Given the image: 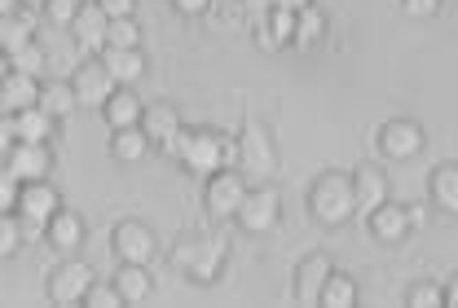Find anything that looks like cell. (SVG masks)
I'll use <instances>...</instances> for the list:
<instances>
[{"label":"cell","instance_id":"cell-1","mask_svg":"<svg viewBox=\"0 0 458 308\" xmlns=\"http://www.w3.org/2000/svg\"><path fill=\"white\" fill-rule=\"evenodd\" d=\"M172 159L194 177H212L221 168H238V137L229 141L216 128H181V137L172 146Z\"/></svg>","mask_w":458,"mask_h":308},{"label":"cell","instance_id":"cell-2","mask_svg":"<svg viewBox=\"0 0 458 308\" xmlns=\"http://www.w3.org/2000/svg\"><path fill=\"white\" fill-rule=\"evenodd\" d=\"M172 260H176V269H181V273H185L190 282H199V287H212V282H221V273H225L229 234L181 238V243L172 246Z\"/></svg>","mask_w":458,"mask_h":308},{"label":"cell","instance_id":"cell-3","mask_svg":"<svg viewBox=\"0 0 458 308\" xmlns=\"http://www.w3.org/2000/svg\"><path fill=\"white\" fill-rule=\"evenodd\" d=\"M357 207L361 203H357V189H352V172H322L318 181L309 185V212L327 229L348 225Z\"/></svg>","mask_w":458,"mask_h":308},{"label":"cell","instance_id":"cell-4","mask_svg":"<svg viewBox=\"0 0 458 308\" xmlns=\"http://www.w3.org/2000/svg\"><path fill=\"white\" fill-rule=\"evenodd\" d=\"M247 172L242 168H221V172H212V177H203V207H208V216L216 221V225H225L238 216V207H242V198H247Z\"/></svg>","mask_w":458,"mask_h":308},{"label":"cell","instance_id":"cell-5","mask_svg":"<svg viewBox=\"0 0 458 308\" xmlns=\"http://www.w3.org/2000/svg\"><path fill=\"white\" fill-rule=\"evenodd\" d=\"M233 221H238L247 234H274V229L283 225V194H278L274 185L247 189V198H242V207H238Z\"/></svg>","mask_w":458,"mask_h":308},{"label":"cell","instance_id":"cell-6","mask_svg":"<svg viewBox=\"0 0 458 308\" xmlns=\"http://www.w3.org/2000/svg\"><path fill=\"white\" fill-rule=\"evenodd\" d=\"M238 168L247 177H274L278 168V150H274V137L265 132V123L247 120L238 132Z\"/></svg>","mask_w":458,"mask_h":308},{"label":"cell","instance_id":"cell-7","mask_svg":"<svg viewBox=\"0 0 458 308\" xmlns=\"http://www.w3.org/2000/svg\"><path fill=\"white\" fill-rule=\"evenodd\" d=\"M66 31H71V40H75V49L84 58H102L106 45H111V13L98 0L93 4H80V13H75V22Z\"/></svg>","mask_w":458,"mask_h":308},{"label":"cell","instance_id":"cell-8","mask_svg":"<svg viewBox=\"0 0 458 308\" xmlns=\"http://www.w3.org/2000/svg\"><path fill=\"white\" fill-rule=\"evenodd\" d=\"M419 221H423L419 207H405V203H397V198H384L379 207L366 212V234H375L379 243H401Z\"/></svg>","mask_w":458,"mask_h":308},{"label":"cell","instance_id":"cell-9","mask_svg":"<svg viewBox=\"0 0 458 308\" xmlns=\"http://www.w3.org/2000/svg\"><path fill=\"white\" fill-rule=\"evenodd\" d=\"M111 251L119 264H150L155 251H159V238L141 221H119L111 229Z\"/></svg>","mask_w":458,"mask_h":308},{"label":"cell","instance_id":"cell-10","mask_svg":"<svg viewBox=\"0 0 458 308\" xmlns=\"http://www.w3.org/2000/svg\"><path fill=\"white\" fill-rule=\"evenodd\" d=\"M379 154L384 159H393V163H405V159H414L423 146H428V137H423V123L410 120V115H401V120H388L379 128Z\"/></svg>","mask_w":458,"mask_h":308},{"label":"cell","instance_id":"cell-11","mask_svg":"<svg viewBox=\"0 0 458 308\" xmlns=\"http://www.w3.org/2000/svg\"><path fill=\"white\" fill-rule=\"evenodd\" d=\"M18 185L27 181H45L49 168H54V154H49V141H13V150L4 154L0 163Z\"/></svg>","mask_w":458,"mask_h":308},{"label":"cell","instance_id":"cell-12","mask_svg":"<svg viewBox=\"0 0 458 308\" xmlns=\"http://www.w3.org/2000/svg\"><path fill=\"white\" fill-rule=\"evenodd\" d=\"M71 88H75V97H80V106H106V97H111L114 88V75L106 71V62L102 58H84L75 66V75H71Z\"/></svg>","mask_w":458,"mask_h":308},{"label":"cell","instance_id":"cell-13","mask_svg":"<svg viewBox=\"0 0 458 308\" xmlns=\"http://www.w3.org/2000/svg\"><path fill=\"white\" fill-rule=\"evenodd\" d=\"M331 273H335V260H331L327 251H309V255L295 264V282H291L295 304H322V287H327Z\"/></svg>","mask_w":458,"mask_h":308},{"label":"cell","instance_id":"cell-14","mask_svg":"<svg viewBox=\"0 0 458 308\" xmlns=\"http://www.w3.org/2000/svg\"><path fill=\"white\" fill-rule=\"evenodd\" d=\"M93 287V269L84 264V260H66V264H57L54 273H49V304H84V291Z\"/></svg>","mask_w":458,"mask_h":308},{"label":"cell","instance_id":"cell-15","mask_svg":"<svg viewBox=\"0 0 458 308\" xmlns=\"http://www.w3.org/2000/svg\"><path fill=\"white\" fill-rule=\"evenodd\" d=\"M40 102V75H27V71H4L0 75V111L4 115H18V111H27V106H36Z\"/></svg>","mask_w":458,"mask_h":308},{"label":"cell","instance_id":"cell-16","mask_svg":"<svg viewBox=\"0 0 458 308\" xmlns=\"http://www.w3.org/2000/svg\"><path fill=\"white\" fill-rule=\"evenodd\" d=\"M54 212H62V194L49 185V177H45V181H27L22 189H18V216L49 225Z\"/></svg>","mask_w":458,"mask_h":308},{"label":"cell","instance_id":"cell-17","mask_svg":"<svg viewBox=\"0 0 458 308\" xmlns=\"http://www.w3.org/2000/svg\"><path fill=\"white\" fill-rule=\"evenodd\" d=\"M141 128L150 132V141L159 146V150H168L176 146V137H181V115H176V106H168V102H155V106H146V115H141Z\"/></svg>","mask_w":458,"mask_h":308},{"label":"cell","instance_id":"cell-18","mask_svg":"<svg viewBox=\"0 0 458 308\" xmlns=\"http://www.w3.org/2000/svg\"><path fill=\"white\" fill-rule=\"evenodd\" d=\"M36 18H40V13H36L31 4H18L13 13H4V18H0V54H9V49L36 40V27H40Z\"/></svg>","mask_w":458,"mask_h":308},{"label":"cell","instance_id":"cell-19","mask_svg":"<svg viewBox=\"0 0 458 308\" xmlns=\"http://www.w3.org/2000/svg\"><path fill=\"white\" fill-rule=\"evenodd\" d=\"M352 189H357V203L370 212V207H379L388 198V172L379 163H357L352 168Z\"/></svg>","mask_w":458,"mask_h":308},{"label":"cell","instance_id":"cell-20","mask_svg":"<svg viewBox=\"0 0 458 308\" xmlns=\"http://www.w3.org/2000/svg\"><path fill=\"white\" fill-rule=\"evenodd\" d=\"M114 287H119L123 304H146V300L155 296V278H150V269H146V264H119Z\"/></svg>","mask_w":458,"mask_h":308},{"label":"cell","instance_id":"cell-21","mask_svg":"<svg viewBox=\"0 0 458 308\" xmlns=\"http://www.w3.org/2000/svg\"><path fill=\"white\" fill-rule=\"evenodd\" d=\"M102 115H106L111 128H132V123H141V115H146V102L137 93H128V84H119L111 97H106Z\"/></svg>","mask_w":458,"mask_h":308},{"label":"cell","instance_id":"cell-22","mask_svg":"<svg viewBox=\"0 0 458 308\" xmlns=\"http://www.w3.org/2000/svg\"><path fill=\"white\" fill-rule=\"evenodd\" d=\"M150 146H155V141H150V132H146L141 123H132V128H114L111 132V159L114 163H137V159H146Z\"/></svg>","mask_w":458,"mask_h":308},{"label":"cell","instance_id":"cell-23","mask_svg":"<svg viewBox=\"0 0 458 308\" xmlns=\"http://www.w3.org/2000/svg\"><path fill=\"white\" fill-rule=\"evenodd\" d=\"M45 243L54 246V251H75V246L84 243V221L75 216V212H54V221L45 225Z\"/></svg>","mask_w":458,"mask_h":308},{"label":"cell","instance_id":"cell-24","mask_svg":"<svg viewBox=\"0 0 458 308\" xmlns=\"http://www.w3.org/2000/svg\"><path fill=\"white\" fill-rule=\"evenodd\" d=\"M54 115L40 111V106H27L18 115H9V128H13V141H49L54 137Z\"/></svg>","mask_w":458,"mask_h":308},{"label":"cell","instance_id":"cell-25","mask_svg":"<svg viewBox=\"0 0 458 308\" xmlns=\"http://www.w3.org/2000/svg\"><path fill=\"white\" fill-rule=\"evenodd\" d=\"M102 62H106V71L114 75V84H137V79L146 75V58H141V49H114V45H106Z\"/></svg>","mask_w":458,"mask_h":308},{"label":"cell","instance_id":"cell-26","mask_svg":"<svg viewBox=\"0 0 458 308\" xmlns=\"http://www.w3.org/2000/svg\"><path fill=\"white\" fill-rule=\"evenodd\" d=\"M428 194L441 212H458V163H441L428 177Z\"/></svg>","mask_w":458,"mask_h":308},{"label":"cell","instance_id":"cell-27","mask_svg":"<svg viewBox=\"0 0 458 308\" xmlns=\"http://www.w3.org/2000/svg\"><path fill=\"white\" fill-rule=\"evenodd\" d=\"M36 106L49 111L54 120H66V115L80 106V97H75L71 79H49V84H40V102H36Z\"/></svg>","mask_w":458,"mask_h":308},{"label":"cell","instance_id":"cell-28","mask_svg":"<svg viewBox=\"0 0 458 308\" xmlns=\"http://www.w3.org/2000/svg\"><path fill=\"white\" fill-rule=\"evenodd\" d=\"M327 36V13L318 9V4H304L300 13H295V49H313L318 40Z\"/></svg>","mask_w":458,"mask_h":308},{"label":"cell","instance_id":"cell-29","mask_svg":"<svg viewBox=\"0 0 458 308\" xmlns=\"http://www.w3.org/2000/svg\"><path fill=\"white\" fill-rule=\"evenodd\" d=\"M322 304L327 308H352L357 304V282L335 269V273L327 278V287H322Z\"/></svg>","mask_w":458,"mask_h":308},{"label":"cell","instance_id":"cell-30","mask_svg":"<svg viewBox=\"0 0 458 308\" xmlns=\"http://www.w3.org/2000/svg\"><path fill=\"white\" fill-rule=\"evenodd\" d=\"M4 62L13 66V71H27V75H40L45 71V49L36 45V40H27V45H18V49H9Z\"/></svg>","mask_w":458,"mask_h":308},{"label":"cell","instance_id":"cell-31","mask_svg":"<svg viewBox=\"0 0 458 308\" xmlns=\"http://www.w3.org/2000/svg\"><path fill=\"white\" fill-rule=\"evenodd\" d=\"M405 304L410 308H441L445 304V287H441V282H410V287H405Z\"/></svg>","mask_w":458,"mask_h":308},{"label":"cell","instance_id":"cell-32","mask_svg":"<svg viewBox=\"0 0 458 308\" xmlns=\"http://www.w3.org/2000/svg\"><path fill=\"white\" fill-rule=\"evenodd\" d=\"M22 246V221L18 212H0V260H9Z\"/></svg>","mask_w":458,"mask_h":308},{"label":"cell","instance_id":"cell-33","mask_svg":"<svg viewBox=\"0 0 458 308\" xmlns=\"http://www.w3.org/2000/svg\"><path fill=\"white\" fill-rule=\"evenodd\" d=\"M111 45L114 49H141V27L128 18H111Z\"/></svg>","mask_w":458,"mask_h":308},{"label":"cell","instance_id":"cell-34","mask_svg":"<svg viewBox=\"0 0 458 308\" xmlns=\"http://www.w3.org/2000/svg\"><path fill=\"white\" fill-rule=\"evenodd\" d=\"M84 304L89 308H119L123 304V296H119L114 282H98V278H93V287L84 291Z\"/></svg>","mask_w":458,"mask_h":308},{"label":"cell","instance_id":"cell-35","mask_svg":"<svg viewBox=\"0 0 458 308\" xmlns=\"http://www.w3.org/2000/svg\"><path fill=\"white\" fill-rule=\"evenodd\" d=\"M75 13H80V0H45V4H40V18H45V22H57V27H71Z\"/></svg>","mask_w":458,"mask_h":308},{"label":"cell","instance_id":"cell-36","mask_svg":"<svg viewBox=\"0 0 458 308\" xmlns=\"http://www.w3.org/2000/svg\"><path fill=\"white\" fill-rule=\"evenodd\" d=\"M18 189H22V185L0 168V212H18Z\"/></svg>","mask_w":458,"mask_h":308},{"label":"cell","instance_id":"cell-37","mask_svg":"<svg viewBox=\"0 0 458 308\" xmlns=\"http://www.w3.org/2000/svg\"><path fill=\"white\" fill-rule=\"evenodd\" d=\"M401 9L410 18H432V13H441V0H401Z\"/></svg>","mask_w":458,"mask_h":308},{"label":"cell","instance_id":"cell-38","mask_svg":"<svg viewBox=\"0 0 458 308\" xmlns=\"http://www.w3.org/2000/svg\"><path fill=\"white\" fill-rule=\"evenodd\" d=\"M98 4H102L111 18H128V13L137 9V0H98Z\"/></svg>","mask_w":458,"mask_h":308},{"label":"cell","instance_id":"cell-39","mask_svg":"<svg viewBox=\"0 0 458 308\" xmlns=\"http://www.w3.org/2000/svg\"><path fill=\"white\" fill-rule=\"evenodd\" d=\"M9 150H13V128H9V115H0V163Z\"/></svg>","mask_w":458,"mask_h":308},{"label":"cell","instance_id":"cell-40","mask_svg":"<svg viewBox=\"0 0 458 308\" xmlns=\"http://www.w3.org/2000/svg\"><path fill=\"white\" fill-rule=\"evenodd\" d=\"M181 13H203V9H212V0H172Z\"/></svg>","mask_w":458,"mask_h":308},{"label":"cell","instance_id":"cell-41","mask_svg":"<svg viewBox=\"0 0 458 308\" xmlns=\"http://www.w3.org/2000/svg\"><path fill=\"white\" fill-rule=\"evenodd\" d=\"M445 304L458 308V278H450V282H445Z\"/></svg>","mask_w":458,"mask_h":308},{"label":"cell","instance_id":"cell-42","mask_svg":"<svg viewBox=\"0 0 458 308\" xmlns=\"http://www.w3.org/2000/svg\"><path fill=\"white\" fill-rule=\"evenodd\" d=\"M269 4H283V9H304V4H313V0H269Z\"/></svg>","mask_w":458,"mask_h":308},{"label":"cell","instance_id":"cell-43","mask_svg":"<svg viewBox=\"0 0 458 308\" xmlns=\"http://www.w3.org/2000/svg\"><path fill=\"white\" fill-rule=\"evenodd\" d=\"M18 4H22V0H0V18H4V13H13Z\"/></svg>","mask_w":458,"mask_h":308},{"label":"cell","instance_id":"cell-44","mask_svg":"<svg viewBox=\"0 0 458 308\" xmlns=\"http://www.w3.org/2000/svg\"><path fill=\"white\" fill-rule=\"evenodd\" d=\"M22 4H31V9H40V4H45V0H22Z\"/></svg>","mask_w":458,"mask_h":308}]
</instances>
